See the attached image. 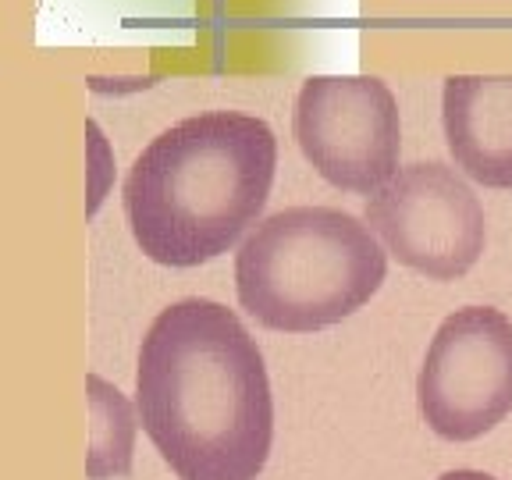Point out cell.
<instances>
[{
  "label": "cell",
  "instance_id": "cell-7",
  "mask_svg": "<svg viewBox=\"0 0 512 480\" xmlns=\"http://www.w3.org/2000/svg\"><path fill=\"white\" fill-rule=\"evenodd\" d=\"M441 125L456 164L480 185L512 189V75H452Z\"/></svg>",
  "mask_w": 512,
  "mask_h": 480
},
{
  "label": "cell",
  "instance_id": "cell-9",
  "mask_svg": "<svg viewBox=\"0 0 512 480\" xmlns=\"http://www.w3.org/2000/svg\"><path fill=\"white\" fill-rule=\"evenodd\" d=\"M438 480H498V477L480 473V470H448V473H441Z\"/></svg>",
  "mask_w": 512,
  "mask_h": 480
},
{
  "label": "cell",
  "instance_id": "cell-4",
  "mask_svg": "<svg viewBox=\"0 0 512 480\" xmlns=\"http://www.w3.org/2000/svg\"><path fill=\"white\" fill-rule=\"evenodd\" d=\"M416 399L445 441H473L512 413V320L495 306L448 313L427 345Z\"/></svg>",
  "mask_w": 512,
  "mask_h": 480
},
{
  "label": "cell",
  "instance_id": "cell-6",
  "mask_svg": "<svg viewBox=\"0 0 512 480\" xmlns=\"http://www.w3.org/2000/svg\"><path fill=\"white\" fill-rule=\"evenodd\" d=\"M292 132L303 157L338 189L377 192L399 171V104L374 75L306 79L292 111Z\"/></svg>",
  "mask_w": 512,
  "mask_h": 480
},
{
  "label": "cell",
  "instance_id": "cell-8",
  "mask_svg": "<svg viewBox=\"0 0 512 480\" xmlns=\"http://www.w3.org/2000/svg\"><path fill=\"white\" fill-rule=\"evenodd\" d=\"M89 395V456L86 477H128L136 452V409L104 377H86Z\"/></svg>",
  "mask_w": 512,
  "mask_h": 480
},
{
  "label": "cell",
  "instance_id": "cell-2",
  "mask_svg": "<svg viewBox=\"0 0 512 480\" xmlns=\"http://www.w3.org/2000/svg\"><path fill=\"white\" fill-rule=\"evenodd\" d=\"M278 139L264 118L207 111L171 125L136 157L121 200L139 249L164 267L228 253L267 207Z\"/></svg>",
  "mask_w": 512,
  "mask_h": 480
},
{
  "label": "cell",
  "instance_id": "cell-1",
  "mask_svg": "<svg viewBox=\"0 0 512 480\" xmlns=\"http://www.w3.org/2000/svg\"><path fill=\"white\" fill-rule=\"evenodd\" d=\"M139 424L178 480H256L274 441L264 356L228 306L178 299L139 345Z\"/></svg>",
  "mask_w": 512,
  "mask_h": 480
},
{
  "label": "cell",
  "instance_id": "cell-5",
  "mask_svg": "<svg viewBox=\"0 0 512 480\" xmlns=\"http://www.w3.org/2000/svg\"><path fill=\"white\" fill-rule=\"evenodd\" d=\"M367 224L399 264L434 281L463 278L488 239L480 200L441 160L395 171L367 200Z\"/></svg>",
  "mask_w": 512,
  "mask_h": 480
},
{
  "label": "cell",
  "instance_id": "cell-3",
  "mask_svg": "<svg viewBox=\"0 0 512 480\" xmlns=\"http://www.w3.org/2000/svg\"><path fill=\"white\" fill-rule=\"evenodd\" d=\"M388 256L370 224L335 207H285L264 217L235 256V292L264 328L306 335L370 303Z\"/></svg>",
  "mask_w": 512,
  "mask_h": 480
}]
</instances>
